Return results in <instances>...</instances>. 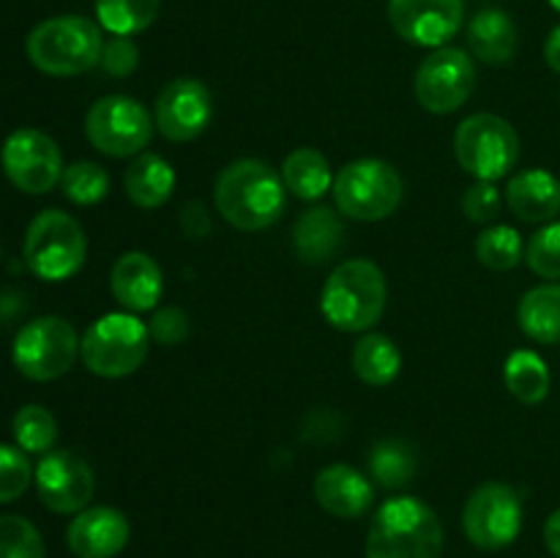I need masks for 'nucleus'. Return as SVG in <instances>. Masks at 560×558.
Listing matches in <instances>:
<instances>
[{"instance_id": "nucleus-5", "label": "nucleus", "mask_w": 560, "mask_h": 558, "mask_svg": "<svg viewBox=\"0 0 560 558\" xmlns=\"http://www.w3.org/2000/svg\"><path fill=\"white\" fill-rule=\"evenodd\" d=\"M22 257L33 277L44 282H66L85 266V230L71 213L47 208L27 224Z\"/></svg>"}, {"instance_id": "nucleus-39", "label": "nucleus", "mask_w": 560, "mask_h": 558, "mask_svg": "<svg viewBox=\"0 0 560 558\" xmlns=\"http://www.w3.org/2000/svg\"><path fill=\"white\" fill-rule=\"evenodd\" d=\"M180 230H184L186 239H206L211 233V213L202 202H186L184 211H180Z\"/></svg>"}, {"instance_id": "nucleus-11", "label": "nucleus", "mask_w": 560, "mask_h": 558, "mask_svg": "<svg viewBox=\"0 0 560 558\" xmlns=\"http://www.w3.org/2000/svg\"><path fill=\"white\" fill-rule=\"evenodd\" d=\"M463 528L479 550H503L523 531V498L506 481H485L465 501Z\"/></svg>"}, {"instance_id": "nucleus-17", "label": "nucleus", "mask_w": 560, "mask_h": 558, "mask_svg": "<svg viewBox=\"0 0 560 558\" xmlns=\"http://www.w3.org/2000/svg\"><path fill=\"white\" fill-rule=\"evenodd\" d=\"M129 518L115 507L82 509L66 528V542L77 558H115L129 545Z\"/></svg>"}, {"instance_id": "nucleus-33", "label": "nucleus", "mask_w": 560, "mask_h": 558, "mask_svg": "<svg viewBox=\"0 0 560 558\" xmlns=\"http://www.w3.org/2000/svg\"><path fill=\"white\" fill-rule=\"evenodd\" d=\"M0 558H44V539L31 520L20 514L0 518Z\"/></svg>"}, {"instance_id": "nucleus-20", "label": "nucleus", "mask_w": 560, "mask_h": 558, "mask_svg": "<svg viewBox=\"0 0 560 558\" xmlns=\"http://www.w3.org/2000/svg\"><path fill=\"white\" fill-rule=\"evenodd\" d=\"M506 206L528 224H547L560 213V181L541 167L512 175L506 186Z\"/></svg>"}, {"instance_id": "nucleus-10", "label": "nucleus", "mask_w": 560, "mask_h": 558, "mask_svg": "<svg viewBox=\"0 0 560 558\" xmlns=\"http://www.w3.org/2000/svg\"><path fill=\"white\" fill-rule=\"evenodd\" d=\"M151 113L137 98L102 96L85 113V137L98 153L113 159L140 156L153 137Z\"/></svg>"}, {"instance_id": "nucleus-40", "label": "nucleus", "mask_w": 560, "mask_h": 558, "mask_svg": "<svg viewBox=\"0 0 560 558\" xmlns=\"http://www.w3.org/2000/svg\"><path fill=\"white\" fill-rule=\"evenodd\" d=\"M545 545L547 550L552 553V556L560 558V509H556V512L547 518L545 523Z\"/></svg>"}, {"instance_id": "nucleus-21", "label": "nucleus", "mask_w": 560, "mask_h": 558, "mask_svg": "<svg viewBox=\"0 0 560 558\" xmlns=\"http://www.w3.org/2000/svg\"><path fill=\"white\" fill-rule=\"evenodd\" d=\"M468 47L479 63L506 66L517 55V25L501 9H481L468 25Z\"/></svg>"}, {"instance_id": "nucleus-27", "label": "nucleus", "mask_w": 560, "mask_h": 558, "mask_svg": "<svg viewBox=\"0 0 560 558\" xmlns=\"http://www.w3.org/2000/svg\"><path fill=\"white\" fill-rule=\"evenodd\" d=\"M503 381H506V388L514 399H520L523 405H539L550 394L552 377L539 353L514 350L503 364Z\"/></svg>"}, {"instance_id": "nucleus-32", "label": "nucleus", "mask_w": 560, "mask_h": 558, "mask_svg": "<svg viewBox=\"0 0 560 558\" xmlns=\"http://www.w3.org/2000/svg\"><path fill=\"white\" fill-rule=\"evenodd\" d=\"M60 189H63L66 200H71L74 206H96L107 197L109 175L96 162H74L63 167Z\"/></svg>"}, {"instance_id": "nucleus-26", "label": "nucleus", "mask_w": 560, "mask_h": 558, "mask_svg": "<svg viewBox=\"0 0 560 558\" xmlns=\"http://www.w3.org/2000/svg\"><path fill=\"white\" fill-rule=\"evenodd\" d=\"M282 181L299 200H320L334 186L331 164L317 148H295L282 164Z\"/></svg>"}, {"instance_id": "nucleus-34", "label": "nucleus", "mask_w": 560, "mask_h": 558, "mask_svg": "<svg viewBox=\"0 0 560 558\" xmlns=\"http://www.w3.org/2000/svg\"><path fill=\"white\" fill-rule=\"evenodd\" d=\"M525 263L541 279H560V222H547L525 244Z\"/></svg>"}, {"instance_id": "nucleus-18", "label": "nucleus", "mask_w": 560, "mask_h": 558, "mask_svg": "<svg viewBox=\"0 0 560 558\" xmlns=\"http://www.w3.org/2000/svg\"><path fill=\"white\" fill-rule=\"evenodd\" d=\"M109 290L124 310L151 312L164 293L162 268L145 252H126L115 260Z\"/></svg>"}, {"instance_id": "nucleus-2", "label": "nucleus", "mask_w": 560, "mask_h": 558, "mask_svg": "<svg viewBox=\"0 0 560 558\" xmlns=\"http://www.w3.org/2000/svg\"><path fill=\"white\" fill-rule=\"evenodd\" d=\"M441 518L421 498H392L372 518L366 558H441Z\"/></svg>"}, {"instance_id": "nucleus-43", "label": "nucleus", "mask_w": 560, "mask_h": 558, "mask_svg": "<svg viewBox=\"0 0 560 558\" xmlns=\"http://www.w3.org/2000/svg\"><path fill=\"white\" fill-rule=\"evenodd\" d=\"M0 255H3V249H0Z\"/></svg>"}, {"instance_id": "nucleus-14", "label": "nucleus", "mask_w": 560, "mask_h": 558, "mask_svg": "<svg viewBox=\"0 0 560 558\" xmlns=\"http://www.w3.org/2000/svg\"><path fill=\"white\" fill-rule=\"evenodd\" d=\"M33 481H36L42 503L55 514L82 512L96 490L93 468L69 449H52V452L42 454L36 470H33Z\"/></svg>"}, {"instance_id": "nucleus-36", "label": "nucleus", "mask_w": 560, "mask_h": 558, "mask_svg": "<svg viewBox=\"0 0 560 558\" xmlns=\"http://www.w3.org/2000/svg\"><path fill=\"white\" fill-rule=\"evenodd\" d=\"M191 332V321L180 306H162L151 315L148 321V334L156 345H164V348H173V345H180Z\"/></svg>"}, {"instance_id": "nucleus-41", "label": "nucleus", "mask_w": 560, "mask_h": 558, "mask_svg": "<svg viewBox=\"0 0 560 558\" xmlns=\"http://www.w3.org/2000/svg\"><path fill=\"white\" fill-rule=\"evenodd\" d=\"M545 60L556 74H560V25L552 27L545 42Z\"/></svg>"}, {"instance_id": "nucleus-31", "label": "nucleus", "mask_w": 560, "mask_h": 558, "mask_svg": "<svg viewBox=\"0 0 560 558\" xmlns=\"http://www.w3.org/2000/svg\"><path fill=\"white\" fill-rule=\"evenodd\" d=\"M476 257H479L481 266H487L490 271H512L514 266H520V260L525 257L523 239L514 228L509 224H495V228H487L485 233L476 241Z\"/></svg>"}, {"instance_id": "nucleus-4", "label": "nucleus", "mask_w": 560, "mask_h": 558, "mask_svg": "<svg viewBox=\"0 0 560 558\" xmlns=\"http://www.w3.org/2000/svg\"><path fill=\"white\" fill-rule=\"evenodd\" d=\"M104 49L102 25L88 16L66 14L44 20L27 33V60L42 74L77 77L98 66Z\"/></svg>"}, {"instance_id": "nucleus-16", "label": "nucleus", "mask_w": 560, "mask_h": 558, "mask_svg": "<svg viewBox=\"0 0 560 558\" xmlns=\"http://www.w3.org/2000/svg\"><path fill=\"white\" fill-rule=\"evenodd\" d=\"M465 0H388V22L416 47H446L463 27Z\"/></svg>"}, {"instance_id": "nucleus-30", "label": "nucleus", "mask_w": 560, "mask_h": 558, "mask_svg": "<svg viewBox=\"0 0 560 558\" xmlns=\"http://www.w3.org/2000/svg\"><path fill=\"white\" fill-rule=\"evenodd\" d=\"M11 432L22 452L27 454H47L52 452L58 441V421L44 405H22L11 419Z\"/></svg>"}, {"instance_id": "nucleus-23", "label": "nucleus", "mask_w": 560, "mask_h": 558, "mask_svg": "<svg viewBox=\"0 0 560 558\" xmlns=\"http://www.w3.org/2000/svg\"><path fill=\"white\" fill-rule=\"evenodd\" d=\"M517 323L534 342L560 345V282L530 288L517 304Z\"/></svg>"}, {"instance_id": "nucleus-1", "label": "nucleus", "mask_w": 560, "mask_h": 558, "mask_svg": "<svg viewBox=\"0 0 560 558\" xmlns=\"http://www.w3.org/2000/svg\"><path fill=\"white\" fill-rule=\"evenodd\" d=\"M277 170L260 159H235L219 173L213 184V202L219 217L235 230L257 233L282 217L288 197Z\"/></svg>"}, {"instance_id": "nucleus-19", "label": "nucleus", "mask_w": 560, "mask_h": 558, "mask_svg": "<svg viewBox=\"0 0 560 558\" xmlns=\"http://www.w3.org/2000/svg\"><path fill=\"white\" fill-rule=\"evenodd\" d=\"M315 498L334 518L353 520L370 512L375 490L372 481L353 465L334 463L315 476Z\"/></svg>"}, {"instance_id": "nucleus-42", "label": "nucleus", "mask_w": 560, "mask_h": 558, "mask_svg": "<svg viewBox=\"0 0 560 558\" xmlns=\"http://www.w3.org/2000/svg\"><path fill=\"white\" fill-rule=\"evenodd\" d=\"M550 5H552V9H556V11H560V0H550Z\"/></svg>"}, {"instance_id": "nucleus-38", "label": "nucleus", "mask_w": 560, "mask_h": 558, "mask_svg": "<svg viewBox=\"0 0 560 558\" xmlns=\"http://www.w3.org/2000/svg\"><path fill=\"white\" fill-rule=\"evenodd\" d=\"M98 66H102L109 77L124 80V77L135 74L137 66H140V49L131 42V36H113L109 42H104Z\"/></svg>"}, {"instance_id": "nucleus-7", "label": "nucleus", "mask_w": 560, "mask_h": 558, "mask_svg": "<svg viewBox=\"0 0 560 558\" xmlns=\"http://www.w3.org/2000/svg\"><path fill=\"white\" fill-rule=\"evenodd\" d=\"M331 195L342 217L355 222H381L399 208L405 184L394 164L383 159H355L339 170Z\"/></svg>"}, {"instance_id": "nucleus-37", "label": "nucleus", "mask_w": 560, "mask_h": 558, "mask_svg": "<svg viewBox=\"0 0 560 558\" xmlns=\"http://www.w3.org/2000/svg\"><path fill=\"white\" fill-rule=\"evenodd\" d=\"M501 189L492 181H476L465 189L463 195V211L470 222L487 224L501 213Z\"/></svg>"}, {"instance_id": "nucleus-15", "label": "nucleus", "mask_w": 560, "mask_h": 558, "mask_svg": "<svg viewBox=\"0 0 560 558\" xmlns=\"http://www.w3.org/2000/svg\"><path fill=\"white\" fill-rule=\"evenodd\" d=\"M213 118L211 91L200 80L178 77L167 82L153 104V124L170 142H191Z\"/></svg>"}, {"instance_id": "nucleus-25", "label": "nucleus", "mask_w": 560, "mask_h": 558, "mask_svg": "<svg viewBox=\"0 0 560 558\" xmlns=\"http://www.w3.org/2000/svg\"><path fill=\"white\" fill-rule=\"evenodd\" d=\"M350 361H353V372L359 375V381H364L366 386H388L402 372V353H399L397 342L386 334L366 332L353 345Z\"/></svg>"}, {"instance_id": "nucleus-3", "label": "nucleus", "mask_w": 560, "mask_h": 558, "mask_svg": "<svg viewBox=\"0 0 560 558\" xmlns=\"http://www.w3.org/2000/svg\"><path fill=\"white\" fill-rule=\"evenodd\" d=\"M388 284L381 266L366 257L339 263L326 279L320 310L334 328L348 334L370 332L386 312Z\"/></svg>"}, {"instance_id": "nucleus-8", "label": "nucleus", "mask_w": 560, "mask_h": 558, "mask_svg": "<svg viewBox=\"0 0 560 558\" xmlns=\"http://www.w3.org/2000/svg\"><path fill=\"white\" fill-rule=\"evenodd\" d=\"M454 156L476 181H501L520 159V135L495 113H476L454 131Z\"/></svg>"}, {"instance_id": "nucleus-35", "label": "nucleus", "mask_w": 560, "mask_h": 558, "mask_svg": "<svg viewBox=\"0 0 560 558\" xmlns=\"http://www.w3.org/2000/svg\"><path fill=\"white\" fill-rule=\"evenodd\" d=\"M33 468L27 452L0 443V503H11L31 487Z\"/></svg>"}, {"instance_id": "nucleus-13", "label": "nucleus", "mask_w": 560, "mask_h": 558, "mask_svg": "<svg viewBox=\"0 0 560 558\" xmlns=\"http://www.w3.org/2000/svg\"><path fill=\"white\" fill-rule=\"evenodd\" d=\"M0 164L11 184L25 195H47L60 184L63 156L58 142L44 131L22 126L5 137L0 148Z\"/></svg>"}, {"instance_id": "nucleus-29", "label": "nucleus", "mask_w": 560, "mask_h": 558, "mask_svg": "<svg viewBox=\"0 0 560 558\" xmlns=\"http://www.w3.org/2000/svg\"><path fill=\"white\" fill-rule=\"evenodd\" d=\"M162 0H96L98 25L113 36H135L153 25Z\"/></svg>"}, {"instance_id": "nucleus-9", "label": "nucleus", "mask_w": 560, "mask_h": 558, "mask_svg": "<svg viewBox=\"0 0 560 558\" xmlns=\"http://www.w3.org/2000/svg\"><path fill=\"white\" fill-rule=\"evenodd\" d=\"M80 356V337L66 317L44 315L25 323L11 345V361L27 381L47 383L66 375Z\"/></svg>"}, {"instance_id": "nucleus-6", "label": "nucleus", "mask_w": 560, "mask_h": 558, "mask_svg": "<svg viewBox=\"0 0 560 558\" xmlns=\"http://www.w3.org/2000/svg\"><path fill=\"white\" fill-rule=\"evenodd\" d=\"M151 350L148 323L131 312H107L80 339V359L93 375L126 377L142 367Z\"/></svg>"}, {"instance_id": "nucleus-22", "label": "nucleus", "mask_w": 560, "mask_h": 558, "mask_svg": "<svg viewBox=\"0 0 560 558\" xmlns=\"http://www.w3.org/2000/svg\"><path fill=\"white\" fill-rule=\"evenodd\" d=\"M124 189L137 208H162L175 189L173 164L159 153H140L126 170Z\"/></svg>"}, {"instance_id": "nucleus-24", "label": "nucleus", "mask_w": 560, "mask_h": 558, "mask_svg": "<svg viewBox=\"0 0 560 558\" xmlns=\"http://www.w3.org/2000/svg\"><path fill=\"white\" fill-rule=\"evenodd\" d=\"M342 241V222L337 213L326 206L301 213L293 228V249L304 263H323L337 252Z\"/></svg>"}, {"instance_id": "nucleus-12", "label": "nucleus", "mask_w": 560, "mask_h": 558, "mask_svg": "<svg viewBox=\"0 0 560 558\" xmlns=\"http://www.w3.org/2000/svg\"><path fill=\"white\" fill-rule=\"evenodd\" d=\"M416 98L432 115H452L476 91V63L465 49L438 47L421 60L413 80Z\"/></svg>"}, {"instance_id": "nucleus-28", "label": "nucleus", "mask_w": 560, "mask_h": 558, "mask_svg": "<svg viewBox=\"0 0 560 558\" xmlns=\"http://www.w3.org/2000/svg\"><path fill=\"white\" fill-rule=\"evenodd\" d=\"M366 463H370L372 479L386 490H399V487L408 485L416 476V465H419L413 446L408 441H399V438H386V441L375 443Z\"/></svg>"}]
</instances>
